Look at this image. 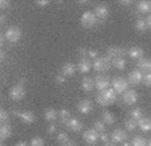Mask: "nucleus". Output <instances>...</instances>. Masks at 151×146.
I'll return each mask as SVG.
<instances>
[{
    "label": "nucleus",
    "instance_id": "f257e3e1",
    "mask_svg": "<svg viewBox=\"0 0 151 146\" xmlns=\"http://www.w3.org/2000/svg\"><path fill=\"white\" fill-rule=\"evenodd\" d=\"M111 62H112V58L108 57V56H103V57H97L92 64V68L97 72H105L108 68L111 66Z\"/></svg>",
    "mask_w": 151,
    "mask_h": 146
},
{
    "label": "nucleus",
    "instance_id": "f03ea898",
    "mask_svg": "<svg viewBox=\"0 0 151 146\" xmlns=\"http://www.w3.org/2000/svg\"><path fill=\"white\" fill-rule=\"evenodd\" d=\"M4 37H6V39L9 43H16V42H19V39L22 38V31L16 26H11V27H8L6 30Z\"/></svg>",
    "mask_w": 151,
    "mask_h": 146
},
{
    "label": "nucleus",
    "instance_id": "7ed1b4c3",
    "mask_svg": "<svg viewBox=\"0 0 151 146\" xmlns=\"http://www.w3.org/2000/svg\"><path fill=\"white\" fill-rule=\"evenodd\" d=\"M80 22H81V25L84 26L85 29H92L97 23V16L94 15V12H92V11H85L81 15Z\"/></svg>",
    "mask_w": 151,
    "mask_h": 146
},
{
    "label": "nucleus",
    "instance_id": "20e7f679",
    "mask_svg": "<svg viewBox=\"0 0 151 146\" xmlns=\"http://www.w3.org/2000/svg\"><path fill=\"white\" fill-rule=\"evenodd\" d=\"M8 96L11 100H15V102H19V100H22L24 99L26 96V89L23 85L18 84V85H14L8 89Z\"/></svg>",
    "mask_w": 151,
    "mask_h": 146
},
{
    "label": "nucleus",
    "instance_id": "39448f33",
    "mask_svg": "<svg viewBox=\"0 0 151 146\" xmlns=\"http://www.w3.org/2000/svg\"><path fill=\"white\" fill-rule=\"evenodd\" d=\"M112 83V88L115 89L116 93H124L128 89V80L124 79V77H115V79L111 81Z\"/></svg>",
    "mask_w": 151,
    "mask_h": 146
},
{
    "label": "nucleus",
    "instance_id": "423d86ee",
    "mask_svg": "<svg viewBox=\"0 0 151 146\" xmlns=\"http://www.w3.org/2000/svg\"><path fill=\"white\" fill-rule=\"evenodd\" d=\"M12 114L15 115V116H18L20 121H23L24 123H27V124L34 123V122L37 121L34 112H31V111H16V110H14Z\"/></svg>",
    "mask_w": 151,
    "mask_h": 146
},
{
    "label": "nucleus",
    "instance_id": "0eeeda50",
    "mask_svg": "<svg viewBox=\"0 0 151 146\" xmlns=\"http://www.w3.org/2000/svg\"><path fill=\"white\" fill-rule=\"evenodd\" d=\"M82 138H84V141L86 143H89V145H94V143L99 141V138H100V134L94 130V129H89V130L84 131Z\"/></svg>",
    "mask_w": 151,
    "mask_h": 146
},
{
    "label": "nucleus",
    "instance_id": "6e6552de",
    "mask_svg": "<svg viewBox=\"0 0 151 146\" xmlns=\"http://www.w3.org/2000/svg\"><path fill=\"white\" fill-rule=\"evenodd\" d=\"M126 53H127V50L124 48H122V46H109L107 49V56L111 57L112 60L117 57H124Z\"/></svg>",
    "mask_w": 151,
    "mask_h": 146
},
{
    "label": "nucleus",
    "instance_id": "1a4fd4ad",
    "mask_svg": "<svg viewBox=\"0 0 151 146\" xmlns=\"http://www.w3.org/2000/svg\"><path fill=\"white\" fill-rule=\"evenodd\" d=\"M109 79H108L107 76H101V74H99L96 79H94V87L99 89V91H105V89L109 88Z\"/></svg>",
    "mask_w": 151,
    "mask_h": 146
},
{
    "label": "nucleus",
    "instance_id": "9d476101",
    "mask_svg": "<svg viewBox=\"0 0 151 146\" xmlns=\"http://www.w3.org/2000/svg\"><path fill=\"white\" fill-rule=\"evenodd\" d=\"M127 133L124 130H122V129H116V130H113L112 134H111V141L115 143H123L126 142L127 139Z\"/></svg>",
    "mask_w": 151,
    "mask_h": 146
},
{
    "label": "nucleus",
    "instance_id": "9b49d317",
    "mask_svg": "<svg viewBox=\"0 0 151 146\" xmlns=\"http://www.w3.org/2000/svg\"><path fill=\"white\" fill-rule=\"evenodd\" d=\"M123 102L128 106L135 104V103L138 102V93H136V91H134V89H127L126 92L123 93Z\"/></svg>",
    "mask_w": 151,
    "mask_h": 146
},
{
    "label": "nucleus",
    "instance_id": "f8f14e48",
    "mask_svg": "<svg viewBox=\"0 0 151 146\" xmlns=\"http://www.w3.org/2000/svg\"><path fill=\"white\" fill-rule=\"evenodd\" d=\"M128 83L132 84V85H138L143 81V74H142L140 70H132L131 73L128 74Z\"/></svg>",
    "mask_w": 151,
    "mask_h": 146
},
{
    "label": "nucleus",
    "instance_id": "ddd939ff",
    "mask_svg": "<svg viewBox=\"0 0 151 146\" xmlns=\"http://www.w3.org/2000/svg\"><path fill=\"white\" fill-rule=\"evenodd\" d=\"M94 15L97 16V19H105L109 14V8H108L105 4H99V6L94 7Z\"/></svg>",
    "mask_w": 151,
    "mask_h": 146
},
{
    "label": "nucleus",
    "instance_id": "4468645a",
    "mask_svg": "<svg viewBox=\"0 0 151 146\" xmlns=\"http://www.w3.org/2000/svg\"><path fill=\"white\" fill-rule=\"evenodd\" d=\"M92 110H93V104H92V102L88 100V99H84V100H81L78 103V111L81 114H84V115L91 114Z\"/></svg>",
    "mask_w": 151,
    "mask_h": 146
},
{
    "label": "nucleus",
    "instance_id": "2eb2a0df",
    "mask_svg": "<svg viewBox=\"0 0 151 146\" xmlns=\"http://www.w3.org/2000/svg\"><path fill=\"white\" fill-rule=\"evenodd\" d=\"M76 70H77V68H76V65L73 62H66V64H63L62 68H61V73H62L65 77L74 76Z\"/></svg>",
    "mask_w": 151,
    "mask_h": 146
},
{
    "label": "nucleus",
    "instance_id": "dca6fc26",
    "mask_svg": "<svg viewBox=\"0 0 151 146\" xmlns=\"http://www.w3.org/2000/svg\"><path fill=\"white\" fill-rule=\"evenodd\" d=\"M101 95L105 98V100L108 102V104H113L117 99V93L115 92V89L113 88H108V89H105V91H103Z\"/></svg>",
    "mask_w": 151,
    "mask_h": 146
},
{
    "label": "nucleus",
    "instance_id": "f3484780",
    "mask_svg": "<svg viewBox=\"0 0 151 146\" xmlns=\"http://www.w3.org/2000/svg\"><path fill=\"white\" fill-rule=\"evenodd\" d=\"M66 127H68L70 131H80L82 129V123L77 118H70L69 121L66 122Z\"/></svg>",
    "mask_w": 151,
    "mask_h": 146
},
{
    "label": "nucleus",
    "instance_id": "a211bd4d",
    "mask_svg": "<svg viewBox=\"0 0 151 146\" xmlns=\"http://www.w3.org/2000/svg\"><path fill=\"white\" fill-rule=\"evenodd\" d=\"M138 127L142 131H145V133H148L151 131V119L150 118H142L138 121Z\"/></svg>",
    "mask_w": 151,
    "mask_h": 146
},
{
    "label": "nucleus",
    "instance_id": "6ab92c4d",
    "mask_svg": "<svg viewBox=\"0 0 151 146\" xmlns=\"http://www.w3.org/2000/svg\"><path fill=\"white\" fill-rule=\"evenodd\" d=\"M92 69V64L89 58H80L78 61V70L81 73H88Z\"/></svg>",
    "mask_w": 151,
    "mask_h": 146
},
{
    "label": "nucleus",
    "instance_id": "aec40b11",
    "mask_svg": "<svg viewBox=\"0 0 151 146\" xmlns=\"http://www.w3.org/2000/svg\"><path fill=\"white\" fill-rule=\"evenodd\" d=\"M81 88L84 89L85 92H91L92 89L94 88V79L84 77V79L81 80Z\"/></svg>",
    "mask_w": 151,
    "mask_h": 146
},
{
    "label": "nucleus",
    "instance_id": "412c9836",
    "mask_svg": "<svg viewBox=\"0 0 151 146\" xmlns=\"http://www.w3.org/2000/svg\"><path fill=\"white\" fill-rule=\"evenodd\" d=\"M11 134H12V127L8 123L1 124V127H0V138H1V141H6L7 138H9Z\"/></svg>",
    "mask_w": 151,
    "mask_h": 146
},
{
    "label": "nucleus",
    "instance_id": "4be33fe9",
    "mask_svg": "<svg viewBox=\"0 0 151 146\" xmlns=\"http://www.w3.org/2000/svg\"><path fill=\"white\" fill-rule=\"evenodd\" d=\"M128 56L134 60H140V58H143V49L139 46H134L128 50Z\"/></svg>",
    "mask_w": 151,
    "mask_h": 146
},
{
    "label": "nucleus",
    "instance_id": "5701e85b",
    "mask_svg": "<svg viewBox=\"0 0 151 146\" xmlns=\"http://www.w3.org/2000/svg\"><path fill=\"white\" fill-rule=\"evenodd\" d=\"M138 11L142 14H151V1L148 0H143L138 3Z\"/></svg>",
    "mask_w": 151,
    "mask_h": 146
},
{
    "label": "nucleus",
    "instance_id": "b1692460",
    "mask_svg": "<svg viewBox=\"0 0 151 146\" xmlns=\"http://www.w3.org/2000/svg\"><path fill=\"white\" fill-rule=\"evenodd\" d=\"M43 116H45V119H46L47 122H54L58 118V112L54 110V108H46L45 110V112H43Z\"/></svg>",
    "mask_w": 151,
    "mask_h": 146
},
{
    "label": "nucleus",
    "instance_id": "393cba45",
    "mask_svg": "<svg viewBox=\"0 0 151 146\" xmlns=\"http://www.w3.org/2000/svg\"><path fill=\"white\" fill-rule=\"evenodd\" d=\"M112 65L116 68V69L123 70L124 68L127 66V61H126V58L124 57H117V58H113L112 60Z\"/></svg>",
    "mask_w": 151,
    "mask_h": 146
},
{
    "label": "nucleus",
    "instance_id": "a878e982",
    "mask_svg": "<svg viewBox=\"0 0 151 146\" xmlns=\"http://www.w3.org/2000/svg\"><path fill=\"white\" fill-rule=\"evenodd\" d=\"M138 70H142V72H146V70H150V60H147V58H140V60H138Z\"/></svg>",
    "mask_w": 151,
    "mask_h": 146
},
{
    "label": "nucleus",
    "instance_id": "bb28decb",
    "mask_svg": "<svg viewBox=\"0 0 151 146\" xmlns=\"http://www.w3.org/2000/svg\"><path fill=\"white\" fill-rule=\"evenodd\" d=\"M101 116H103V122L105 124H113L115 122H116V119H115L113 114L112 112H109V111H103Z\"/></svg>",
    "mask_w": 151,
    "mask_h": 146
},
{
    "label": "nucleus",
    "instance_id": "cd10ccee",
    "mask_svg": "<svg viewBox=\"0 0 151 146\" xmlns=\"http://www.w3.org/2000/svg\"><path fill=\"white\" fill-rule=\"evenodd\" d=\"M148 27H147V23H146V19H138L135 22V30L136 31H140V33H143V31H146Z\"/></svg>",
    "mask_w": 151,
    "mask_h": 146
},
{
    "label": "nucleus",
    "instance_id": "c85d7f7f",
    "mask_svg": "<svg viewBox=\"0 0 151 146\" xmlns=\"http://www.w3.org/2000/svg\"><path fill=\"white\" fill-rule=\"evenodd\" d=\"M124 126H126V129L128 131H134L136 127H138V121H135V119L129 118V119H127V121L124 122Z\"/></svg>",
    "mask_w": 151,
    "mask_h": 146
},
{
    "label": "nucleus",
    "instance_id": "c756f323",
    "mask_svg": "<svg viewBox=\"0 0 151 146\" xmlns=\"http://www.w3.org/2000/svg\"><path fill=\"white\" fill-rule=\"evenodd\" d=\"M129 115H131L132 119L139 121V119H142V118H143V110H142V108H134V110H131Z\"/></svg>",
    "mask_w": 151,
    "mask_h": 146
},
{
    "label": "nucleus",
    "instance_id": "7c9ffc66",
    "mask_svg": "<svg viewBox=\"0 0 151 146\" xmlns=\"http://www.w3.org/2000/svg\"><path fill=\"white\" fill-rule=\"evenodd\" d=\"M58 116H60V119L63 122V123H66V122L70 119V112H69V110H65V108H62L61 111H58Z\"/></svg>",
    "mask_w": 151,
    "mask_h": 146
},
{
    "label": "nucleus",
    "instance_id": "2f4dec72",
    "mask_svg": "<svg viewBox=\"0 0 151 146\" xmlns=\"http://www.w3.org/2000/svg\"><path fill=\"white\" fill-rule=\"evenodd\" d=\"M131 146H148V145H147V141H146L145 138H142V137H135V138L132 139Z\"/></svg>",
    "mask_w": 151,
    "mask_h": 146
},
{
    "label": "nucleus",
    "instance_id": "473e14b6",
    "mask_svg": "<svg viewBox=\"0 0 151 146\" xmlns=\"http://www.w3.org/2000/svg\"><path fill=\"white\" fill-rule=\"evenodd\" d=\"M57 139H58V142L60 143H62V145H66V143L70 142L69 137H68V134L66 133H60L58 135H57Z\"/></svg>",
    "mask_w": 151,
    "mask_h": 146
},
{
    "label": "nucleus",
    "instance_id": "72a5a7b5",
    "mask_svg": "<svg viewBox=\"0 0 151 146\" xmlns=\"http://www.w3.org/2000/svg\"><path fill=\"white\" fill-rule=\"evenodd\" d=\"M8 119H9V114L7 112V110L1 108V110H0V121H1V123L7 124L8 123Z\"/></svg>",
    "mask_w": 151,
    "mask_h": 146
},
{
    "label": "nucleus",
    "instance_id": "f704fd0d",
    "mask_svg": "<svg viewBox=\"0 0 151 146\" xmlns=\"http://www.w3.org/2000/svg\"><path fill=\"white\" fill-rule=\"evenodd\" d=\"M93 129L97 131L99 134L105 133V123H104V122H100V121L94 122V127H93Z\"/></svg>",
    "mask_w": 151,
    "mask_h": 146
},
{
    "label": "nucleus",
    "instance_id": "c9c22d12",
    "mask_svg": "<svg viewBox=\"0 0 151 146\" xmlns=\"http://www.w3.org/2000/svg\"><path fill=\"white\" fill-rule=\"evenodd\" d=\"M30 146H45V141L42 139L41 137H34L30 141Z\"/></svg>",
    "mask_w": 151,
    "mask_h": 146
},
{
    "label": "nucleus",
    "instance_id": "e433bc0d",
    "mask_svg": "<svg viewBox=\"0 0 151 146\" xmlns=\"http://www.w3.org/2000/svg\"><path fill=\"white\" fill-rule=\"evenodd\" d=\"M54 81H55V84H58V85H62V84L66 83V77L61 73V74H57L55 79H54Z\"/></svg>",
    "mask_w": 151,
    "mask_h": 146
},
{
    "label": "nucleus",
    "instance_id": "4c0bfd02",
    "mask_svg": "<svg viewBox=\"0 0 151 146\" xmlns=\"http://www.w3.org/2000/svg\"><path fill=\"white\" fill-rule=\"evenodd\" d=\"M96 102H97L100 106H109V104H108V102L105 100V98H104L101 93H99V95L96 96Z\"/></svg>",
    "mask_w": 151,
    "mask_h": 146
},
{
    "label": "nucleus",
    "instance_id": "58836bf2",
    "mask_svg": "<svg viewBox=\"0 0 151 146\" xmlns=\"http://www.w3.org/2000/svg\"><path fill=\"white\" fill-rule=\"evenodd\" d=\"M88 53H89L88 49H85V48H80V49H78V56H80V58H88Z\"/></svg>",
    "mask_w": 151,
    "mask_h": 146
},
{
    "label": "nucleus",
    "instance_id": "ea45409f",
    "mask_svg": "<svg viewBox=\"0 0 151 146\" xmlns=\"http://www.w3.org/2000/svg\"><path fill=\"white\" fill-rule=\"evenodd\" d=\"M143 83L146 87H151V73H147L143 76Z\"/></svg>",
    "mask_w": 151,
    "mask_h": 146
},
{
    "label": "nucleus",
    "instance_id": "a19ab883",
    "mask_svg": "<svg viewBox=\"0 0 151 146\" xmlns=\"http://www.w3.org/2000/svg\"><path fill=\"white\" fill-rule=\"evenodd\" d=\"M99 56H97V51L96 50H89V53H88V58L89 60H96V58H97Z\"/></svg>",
    "mask_w": 151,
    "mask_h": 146
},
{
    "label": "nucleus",
    "instance_id": "79ce46f5",
    "mask_svg": "<svg viewBox=\"0 0 151 146\" xmlns=\"http://www.w3.org/2000/svg\"><path fill=\"white\" fill-rule=\"evenodd\" d=\"M9 1L8 0H1V1H0V8H1V10H7V8H8L9 7Z\"/></svg>",
    "mask_w": 151,
    "mask_h": 146
},
{
    "label": "nucleus",
    "instance_id": "37998d69",
    "mask_svg": "<svg viewBox=\"0 0 151 146\" xmlns=\"http://www.w3.org/2000/svg\"><path fill=\"white\" fill-rule=\"evenodd\" d=\"M55 131H57V126H55V124L51 123V124H49V126H47V133H49V134H54Z\"/></svg>",
    "mask_w": 151,
    "mask_h": 146
},
{
    "label": "nucleus",
    "instance_id": "c03bdc74",
    "mask_svg": "<svg viewBox=\"0 0 151 146\" xmlns=\"http://www.w3.org/2000/svg\"><path fill=\"white\" fill-rule=\"evenodd\" d=\"M100 139L105 143V142H108V141H109V135H108L107 133H101L100 134Z\"/></svg>",
    "mask_w": 151,
    "mask_h": 146
},
{
    "label": "nucleus",
    "instance_id": "a18cd8bd",
    "mask_svg": "<svg viewBox=\"0 0 151 146\" xmlns=\"http://www.w3.org/2000/svg\"><path fill=\"white\" fill-rule=\"evenodd\" d=\"M37 4H38L39 7H46L47 4H49V0H38Z\"/></svg>",
    "mask_w": 151,
    "mask_h": 146
},
{
    "label": "nucleus",
    "instance_id": "49530a36",
    "mask_svg": "<svg viewBox=\"0 0 151 146\" xmlns=\"http://www.w3.org/2000/svg\"><path fill=\"white\" fill-rule=\"evenodd\" d=\"M146 23H147V27H148V29H151V14L147 16V18H146Z\"/></svg>",
    "mask_w": 151,
    "mask_h": 146
},
{
    "label": "nucleus",
    "instance_id": "de8ad7c7",
    "mask_svg": "<svg viewBox=\"0 0 151 146\" xmlns=\"http://www.w3.org/2000/svg\"><path fill=\"white\" fill-rule=\"evenodd\" d=\"M119 3L123 4V6H128V4H131V0H120Z\"/></svg>",
    "mask_w": 151,
    "mask_h": 146
},
{
    "label": "nucleus",
    "instance_id": "09e8293b",
    "mask_svg": "<svg viewBox=\"0 0 151 146\" xmlns=\"http://www.w3.org/2000/svg\"><path fill=\"white\" fill-rule=\"evenodd\" d=\"M15 146H30L27 142H23V141H20V142H16Z\"/></svg>",
    "mask_w": 151,
    "mask_h": 146
},
{
    "label": "nucleus",
    "instance_id": "8fccbe9b",
    "mask_svg": "<svg viewBox=\"0 0 151 146\" xmlns=\"http://www.w3.org/2000/svg\"><path fill=\"white\" fill-rule=\"evenodd\" d=\"M6 56H7V54H6V51H4V50H1V53H0V58H1V61H4V60H6Z\"/></svg>",
    "mask_w": 151,
    "mask_h": 146
},
{
    "label": "nucleus",
    "instance_id": "3c124183",
    "mask_svg": "<svg viewBox=\"0 0 151 146\" xmlns=\"http://www.w3.org/2000/svg\"><path fill=\"white\" fill-rule=\"evenodd\" d=\"M0 23H1V25H4V23H6V15L0 16Z\"/></svg>",
    "mask_w": 151,
    "mask_h": 146
},
{
    "label": "nucleus",
    "instance_id": "603ef678",
    "mask_svg": "<svg viewBox=\"0 0 151 146\" xmlns=\"http://www.w3.org/2000/svg\"><path fill=\"white\" fill-rule=\"evenodd\" d=\"M115 145H116V143H115V142H112V141H111V142H109V141H108V142H105V143H104V146H115Z\"/></svg>",
    "mask_w": 151,
    "mask_h": 146
},
{
    "label": "nucleus",
    "instance_id": "864d4df0",
    "mask_svg": "<svg viewBox=\"0 0 151 146\" xmlns=\"http://www.w3.org/2000/svg\"><path fill=\"white\" fill-rule=\"evenodd\" d=\"M120 146H131V143H128V142H123V143H120Z\"/></svg>",
    "mask_w": 151,
    "mask_h": 146
},
{
    "label": "nucleus",
    "instance_id": "5fc2aeb1",
    "mask_svg": "<svg viewBox=\"0 0 151 146\" xmlns=\"http://www.w3.org/2000/svg\"><path fill=\"white\" fill-rule=\"evenodd\" d=\"M63 146H76V145H74V143H73V142H72V141H70V142H69V143H66V145H63Z\"/></svg>",
    "mask_w": 151,
    "mask_h": 146
},
{
    "label": "nucleus",
    "instance_id": "6e6d98bb",
    "mask_svg": "<svg viewBox=\"0 0 151 146\" xmlns=\"http://www.w3.org/2000/svg\"><path fill=\"white\" fill-rule=\"evenodd\" d=\"M0 146H6V145H4V141H1V143H0Z\"/></svg>",
    "mask_w": 151,
    "mask_h": 146
},
{
    "label": "nucleus",
    "instance_id": "4d7b16f0",
    "mask_svg": "<svg viewBox=\"0 0 151 146\" xmlns=\"http://www.w3.org/2000/svg\"><path fill=\"white\" fill-rule=\"evenodd\" d=\"M147 145H148V146H151V139H150V141H148V142H147Z\"/></svg>",
    "mask_w": 151,
    "mask_h": 146
},
{
    "label": "nucleus",
    "instance_id": "13d9d810",
    "mask_svg": "<svg viewBox=\"0 0 151 146\" xmlns=\"http://www.w3.org/2000/svg\"><path fill=\"white\" fill-rule=\"evenodd\" d=\"M150 73H151V61H150Z\"/></svg>",
    "mask_w": 151,
    "mask_h": 146
}]
</instances>
